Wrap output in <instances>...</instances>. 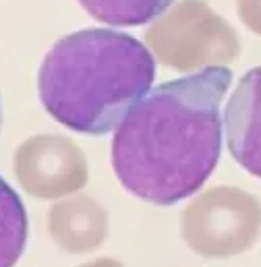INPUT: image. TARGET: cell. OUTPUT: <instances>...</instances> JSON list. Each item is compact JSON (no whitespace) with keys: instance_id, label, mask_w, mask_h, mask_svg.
<instances>
[{"instance_id":"obj_1","label":"cell","mask_w":261,"mask_h":267,"mask_svg":"<svg viewBox=\"0 0 261 267\" xmlns=\"http://www.w3.org/2000/svg\"><path fill=\"white\" fill-rule=\"evenodd\" d=\"M230 83L226 66L205 68L156 85L130 108L112 137V170L130 195L174 205L201 189L222 151Z\"/></svg>"},{"instance_id":"obj_4","label":"cell","mask_w":261,"mask_h":267,"mask_svg":"<svg viewBox=\"0 0 261 267\" xmlns=\"http://www.w3.org/2000/svg\"><path fill=\"white\" fill-rule=\"evenodd\" d=\"M261 234V201L238 186H214L180 213V236L193 253L226 259L247 253Z\"/></svg>"},{"instance_id":"obj_2","label":"cell","mask_w":261,"mask_h":267,"mask_svg":"<svg viewBox=\"0 0 261 267\" xmlns=\"http://www.w3.org/2000/svg\"><path fill=\"white\" fill-rule=\"evenodd\" d=\"M156 60L147 46L114 29H81L54 42L37 73V93L56 122L104 135L149 91Z\"/></svg>"},{"instance_id":"obj_11","label":"cell","mask_w":261,"mask_h":267,"mask_svg":"<svg viewBox=\"0 0 261 267\" xmlns=\"http://www.w3.org/2000/svg\"><path fill=\"white\" fill-rule=\"evenodd\" d=\"M79 267H125L120 261L116 259H110V257H99V259H94V261H87Z\"/></svg>"},{"instance_id":"obj_3","label":"cell","mask_w":261,"mask_h":267,"mask_svg":"<svg viewBox=\"0 0 261 267\" xmlns=\"http://www.w3.org/2000/svg\"><path fill=\"white\" fill-rule=\"evenodd\" d=\"M154 60L180 73L226 66L240 54V39L205 0H176L145 29Z\"/></svg>"},{"instance_id":"obj_7","label":"cell","mask_w":261,"mask_h":267,"mask_svg":"<svg viewBox=\"0 0 261 267\" xmlns=\"http://www.w3.org/2000/svg\"><path fill=\"white\" fill-rule=\"evenodd\" d=\"M48 232L63 251L87 255L99 249L106 240L108 211L94 197H65L50 207Z\"/></svg>"},{"instance_id":"obj_5","label":"cell","mask_w":261,"mask_h":267,"mask_svg":"<svg viewBox=\"0 0 261 267\" xmlns=\"http://www.w3.org/2000/svg\"><path fill=\"white\" fill-rule=\"evenodd\" d=\"M13 168L19 186L42 201L71 197L87 184L83 149L65 135H33L17 147Z\"/></svg>"},{"instance_id":"obj_6","label":"cell","mask_w":261,"mask_h":267,"mask_svg":"<svg viewBox=\"0 0 261 267\" xmlns=\"http://www.w3.org/2000/svg\"><path fill=\"white\" fill-rule=\"evenodd\" d=\"M226 143L249 174L261 178V66L251 68L224 108Z\"/></svg>"},{"instance_id":"obj_8","label":"cell","mask_w":261,"mask_h":267,"mask_svg":"<svg viewBox=\"0 0 261 267\" xmlns=\"http://www.w3.org/2000/svg\"><path fill=\"white\" fill-rule=\"evenodd\" d=\"M27 211L17 191L0 176V267H15L27 244Z\"/></svg>"},{"instance_id":"obj_10","label":"cell","mask_w":261,"mask_h":267,"mask_svg":"<svg viewBox=\"0 0 261 267\" xmlns=\"http://www.w3.org/2000/svg\"><path fill=\"white\" fill-rule=\"evenodd\" d=\"M236 13L247 29L261 35V0H236Z\"/></svg>"},{"instance_id":"obj_9","label":"cell","mask_w":261,"mask_h":267,"mask_svg":"<svg viewBox=\"0 0 261 267\" xmlns=\"http://www.w3.org/2000/svg\"><path fill=\"white\" fill-rule=\"evenodd\" d=\"M174 2L176 0H79L94 19L114 27L145 25Z\"/></svg>"}]
</instances>
